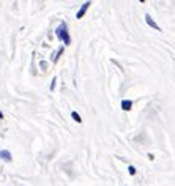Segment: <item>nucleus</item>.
<instances>
[{"instance_id":"nucleus-1","label":"nucleus","mask_w":175,"mask_h":186,"mask_svg":"<svg viewBox=\"0 0 175 186\" xmlns=\"http://www.w3.org/2000/svg\"><path fill=\"white\" fill-rule=\"evenodd\" d=\"M55 36H57L59 41H62L65 46H70L71 44V35H70L66 22H60V25L55 29Z\"/></svg>"},{"instance_id":"nucleus-2","label":"nucleus","mask_w":175,"mask_h":186,"mask_svg":"<svg viewBox=\"0 0 175 186\" xmlns=\"http://www.w3.org/2000/svg\"><path fill=\"white\" fill-rule=\"evenodd\" d=\"M90 5H91V0H87V2H84L80 5V8H79V11L76 13V19L77 21H80V19H84V16L87 14V11H88V8H90Z\"/></svg>"},{"instance_id":"nucleus-3","label":"nucleus","mask_w":175,"mask_h":186,"mask_svg":"<svg viewBox=\"0 0 175 186\" xmlns=\"http://www.w3.org/2000/svg\"><path fill=\"white\" fill-rule=\"evenodd\" d=\"M145 24L150 27V29H153V30H156V32H162V29L156 24L155 21H153V17L150 16V14H145Z\"/></svg>"},{"instance_id":"nucleus-4","label":"nucleus","mask_w":175,"mask_h":186,"mask_svg":"<svg viewBox=\"0 0 175 186\" xmlns=\"http://www.w3.org/2000/svg\"><path fill=\"white\" fill-rule=\"evenodd\" d=\"M134 103H133V99H122L120 101V107L122 110H125V112H130V110L133 109Z\"/></svg>"},{"instance_id":"nucleus-5","label":"nucleus","mask_w":175,"mask_h":186,"mask_svg":"<svg viewBox=\"0 0 175 186\" xmlns=\"http://www.w3.org/2000/svg\"><path fill=\"white\" fill-rule=\"evenodd\" d=\"M0 159L5 161V163H11V161H13L11 152H8V150H0Z\"/></svg>"},{"instance_id":"nucleus-6","label":"nucleus","mask_w":175,"mask_h":186,"mask_svg":"<svg viewBox=\"0 0 175 186\" xmlns=\"http://www.w3.org/2000/svg\"><path fill=\"white\" fill-rule=\"evenodd\" d=\"M71 118L74 120L76 123H82V117L79 115V112H76V110H71Z\"/></svg>"},{"instance_id":"nucleus-7","label":"nucleus","mask_w":175,"mask_h":186,"mask_svg":"<svg viewBox=\"0 0 175 186\" xmlns=\"http://www.w3.org/2000/svg\"><path fill=\"white\" fill-rule=\"evenodd\" d=\"M62 52H63V49H60L59 52H55V54H54V59H52V63H57V60L60 59V55H62Z\"/></svg>"},{"instance_id":"nucleus-8","label":"nucleus","mask_w":175,"mask_h":186,"mask_svg":"<svg viewBox=\"0 0 175 186\" xmlns=\"http://www.w3.org/2000/svg\"><path fill=\"white\" fill-rule=\"evenodd\" d=\"M128 173H130L131 177L136 175V167H134V166H128Z\"/></svg>"},{"instance_id":"nucleus-9","label":"nucleus","mask_w":175,"mask_h":186,"mask_svg":"<svg viewBox=\"0 0 175 186\" xmlns=\"http://www.w3.org/2000/svg\"><path fill=\"white\" fill-rule=\"evenodd\" d=\"M55 85H57V77H54V79H52V82H51V87H49V90H51V91H54V90H55Z\"/></svg>"},{"instance_id":"nucleus-10","label":"nucleus","mask_w":175,"mask_h":186,"mask_svg":"<svg viewBox=\"0 0 175 186\" xmlns=\"http://www.w3.org/2000/svg\"><path fill=\"white\" fill-rule=\"evenodd\" d=\"M3 118H5V117H3V114H2V112H0V120H3Z\"/></svg>"},{"instance_id":"nucleus-11","label":"nucleus","mask_w":175,"mask_h":186,"mask_svg":"<svg viewBox=\"0 0 175 186\" xmlns=\"http://www.w3.org/2000/svg\"><path fill=\"white\" fill-rule=\"evenodd\" d=\"M147 2V0H139V3H145Z\"/></svg>"}]
</instances>
